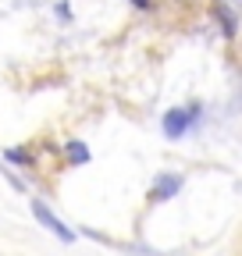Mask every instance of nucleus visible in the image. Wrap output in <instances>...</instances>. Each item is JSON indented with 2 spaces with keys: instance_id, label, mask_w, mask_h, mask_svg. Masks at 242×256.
<instances>
[{
  "instance_id": "f257e3e1",
  "label": "nucleus",
  "mask_w": 242,
  "mask_h": 256,
  "mask_svg": "<svg viewBox=\"0 0 242 256\" xmlns=\"http://www.w3.org/2000/svg\"><path fill=\"white\" fill-rule=\"evenodd\" d=\"M200 121V104H189V107H171L160 121L164 128V136L168 139H182V136H189L192 132V124Z\"/></svg>"
},
{
  "instance_id": "f03ea898",
  "label": "nucleus",
  "mask_w": 242,
  "mask_h": 256,
  "mask_svg": "<svg viewBox=\"0 0 242 256\" xmlns=\"http://www.w3.org/2000/svg\"><path fill=\"white\" fill-rule=\"evenodd\" d=\"M28 206H32V217H36V220L43 224V228H46V232H54V235H57L60 242H75V232H72V228H68V224H64V220H60V217H57V214H54V210H50V206H46L43 200H32V203H28Z\"/></svg>"
},
{
  "instance_id": "7ed1b4c3",
  "label": "nucleus",
  "mask_w": 242,
  "mask_h": 256,
  "mask_svg": "<svg viewBox=\"0 0 242 256\" xmlns=\"http://www.w3.org/2000/svg\"><path fill=\"white\" fill-rule=\"evenodd\" d=\"M182 192V174H160L154 185H150V203H164L171 196Z\"/></svg>"
},
{
  "instance_id": "20e7f679",
  "label": "nucleus",
  "mask_w": 242,
  "mask_h": 256,
  "mask_svg": "<svg viewBox=\"0 0 242 256\" xmlns=\"http://www.w3.org/2000/svg\"><path fill=\"white\" fill-rule=\"evenodd\" d=\"M210 14H214L218 22H221V32L228 40H235V28H238V11H232V8H224V4H210Z\"/></svg>"
},
{
  "instance_id": "39448f33",
  "label": "nucleus",
  "mask_w": 242,
  "mask_h": 256,
  "mask_svg": "<svg viewBox=\"0 0 242 256\" xmlns=\"http://www.w3.org/2000/svg\"><path fill=\"white\" fill-rule=\"evenodd\" d=\"M64 156H68V164H89V150L82 139H68L64 142Z\"/></svg>"
},
{
  "instance_id": "423d86ee",
  "label": "nucleus",
  "mask_w": 242,
  "mask_h": 256,
  "mask_svg": "<svg viewBox=\"0 0 242 256\" xmlns=\"http://www.w3.org/2000/svg\"><path fill=\"white\" fill-rule=\"evenodd\" d=\"M4 156H8V164H18V168H32V164H36V156H32V153H28V150H22V146H14V150H8Z\"/></svg>"
},
{
  "instance_id": "0eeeda50",
  "label": "nucleus",
  "mask_w": 242,
  "mask_h": 256,
  "mask_svg": "<svg viewBox=\"0 0 242 256\" xmlns=\"http://www.w3.org/2000/svg\"><path fill=\"white\" fill-rule=\"evenodd\" d=\"M54 14H57V18H68V22H72V8L64 4V0H60V4L54 8Z\"/></svg>"
},
{
  "instance_id": "6e6552de",
  "label": "nucleus",
  "mask_w": 242,
  "mask_h": 256,
  "mask_svg": "<svg viewBox=\"0 0 242 256\" xmlns=\"http://www.w3.org/2000/svg\"><path fill=\"white\" fill-rule=\"evenodd\" d=\"M214 4H224V8H232V11H242V0H214Z\"/></svg>"
},
{
  "instance_id": "1a4fd4ad",
  "label": "nucleus",
  "mask_w": 242,
  "mask_h": 256,
  "mask_svg": "<svg viewBox=\"0 0 242 256\" xmlns=\"http://www.w3.org/2000/svg\"><path fill=\"white\" fill-rule=\"evenodd\" d=\"M132 8H139V11H150V8H154V0H132Z\"/></svg>"
}]
</instances>
